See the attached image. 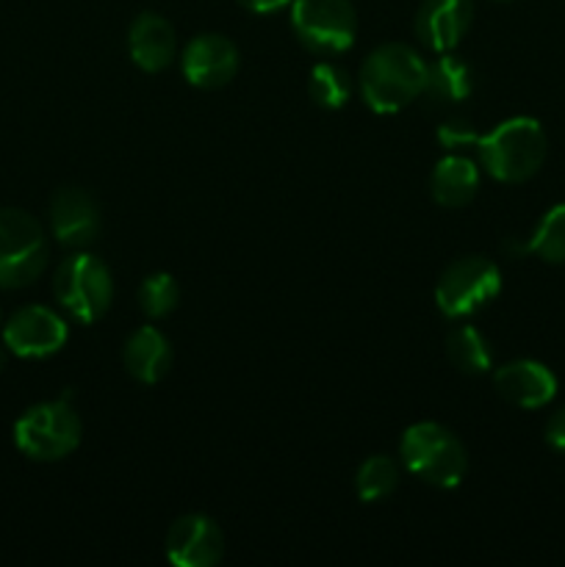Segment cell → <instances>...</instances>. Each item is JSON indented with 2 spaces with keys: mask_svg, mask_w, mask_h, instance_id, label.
Here are the masks:
<instances>
[{
  "mask_svg": "<svg viewBox=\"0 0 565 567\" xmlns=\"http://www.w3.org/2000/svg\"><path fill=\"white\" fill-rule=\"evenodd\" d=\"M127 50L138 70L153 72V75L164 72L175 61V28L166 17L155 14V11H142L133 17L131 28H127Z\"/></svg>",
  "mask_w": 565,
  "mask_h": 567,
  "instance_id": "cell-15",
  "label": "cell"
},
{
  "mask_svg": "<svg viewBox=\"0 0 565 567\" xmlns=\"http://www.w3.org/2000/svg\"><path fill=\"white\" fill-rule=\"evenodd\" d=\"M242 53L225 33H199L183 48L181 70L197 89H219L236 78Z\"/></svg>",
  "mask_w": 565,
  "mask_h": 567,
  "instance_id": "cell-11",
  "label": "cell"
},
{
  "mask_svg": "<svg viewBox=\"0 0 565 567\" xmlns=\"http://www.w3.org/2000/svg\"><path fill=\"white\" fill-rule=\"evenodd\" d=\"M308 94L319 109L338 111L349 103V97H352V78H349V72L343 70L341 64L319 61V64L310 70Z\"/></svg>",
  "mask_w": 565,
  "mask_h": 567,
  "instance_id": "cell-20",
  "label": "cell"
},
{
  "mask_svg": "<svg viewBox=\"0 0 565 567\" xmlns=\"http://www.w3.org/2000/svg\"><path fill=\"white\" fill-rule=\"evenodd\" d=\"M50 260V244L37 216L0 208V288H25L39 280Z\"/></svg>",
  "mask_w": 565,
  "mask_h": 567,
  "instance_id": "cell-5",
  "label": "cell"
},
{
  "mask_svg": "<svg viewBox=\"0 0 565 567\" xmlns=\"http://www.w3.org/2000/svg\"><path fill=\"white\" fill-rule=\"evenodd\" d=\"M476 86L474 66L452 53H441L432 64H427L424 97L432 103H460L471 97Z\"/></svg>",
  "mask_w": 565,
  "mask_h": 567,
  "instance_id": "cell-18",
  "label": "cell"
},
{
  "mask_svg": "<svg viewBox=\"0 0 565 567\" xmlns=\"http://www.w3.org/2000/svg\"><path fill=\"white\" fill-rule=\"evenodd\" d=\"M476 138L480 136H476L474 127H471L465 120H449L438 127V142H441L446 150L469 147V144H476Z\"/></svg>",
  "mask_w": 565,
  "mask_h": 567,
  "instance_id": "cell-24",
  "label": "cell"
},
{
  "mask_svg": "<svg viewBox=\"0 0 565 567\" xmlns=\"http://www.w3.org/2000/svg\"><path fill=\"white\" fill-rule=\"evenodd\" d=\"M55 302L75 321L92 324L114 302V277L100 258L75 252L61 260L53 277Z\"/></svg>",
  "mask_w": 565,
  "mask_h": 567,
  "instance_id": "cell-6",
  "label": "cell"
},
{
  "mask_svg": "<svg viewBox=\"0 0 565 567\" xmlns=\"http://www.w3.org/2000/svg\"><path fill=\"white\" fill-rule=\"evenodd\" d=\"M480 188V169L465 155H446L438 161L430 175V194L443 208H463L476 197Z\"/></svg>",
  "mask_w": 565,
  "mask_h": 567,
  "instance_id": "cell-17",
  "label": "cell"
},
{
  "mask_svg": "<svg viewBox=\"0 0 565 567\" xmlns=\"http://www.w3.org/2000/svg\"><path fill=\"white\" fill-rule=\"evenodd\" d=\"M446 358L463 374H485L493 369V349L476 327L458 324L446 338Z\"/></svg>",
  "mask_w": 565,
  "mask_h": 567,
  "instance_id": "cell-19",
  "label": "cell"
},
{
  "mask_svg": "<svg viewBox=\"0 0 565 567\" xmlns=\"http://www.w3.org/2000/svg\"><path fill=\"white\" fill-rule=\"evenodd\" d=\"M493 382L504 402L524 410L546 408L557 396V377L537 360H510L496 369Z\"/></svg>",
  "mask_w": 565,
  "mask_h": 567,
  "instance_id": "cell-14",
  "label": "cell"
},
{
  "mask_svg": "<svg viewBox=\"0 0 565 567\" xmlns=\"http://www.w3.org/2000/svg\"><path fill=\"white\" fill-rule=\"evenodd\" d=\"M474 22V0H421L415 33L432 53H449Z\"/></svg>",
  "mask_w": 565,
  "mask_h": 567,
  "instance_id": "cell-13",
  "label": "cell"
},
{
  "mask_svg": "<svg viewBox=\"0 0 565 567\" xmlns=\"http://www.w3.org/2000/svg\"><path fill=\"white\" fill-rule=\"evenodd\" d=\"M526 252L537 255L546 264H565V203L554 205L543 216L537 230L526 241Z\"/></svg>",
  "mask_w": 565,
  "mask_h": 567,
  "instance_id": "cell-22",
  "label": "cell"
},
{
  "mask_svg": "<svg viewBox=\"0 0 565 567\" xmlns=\"http://www.w3.org/2000/svg\"><path fill=\"white\" fill-rule=\"evenodd\" d=\"M242 9L253 11V14H271V11H280L286 6H291L294 0H236Z\"/></svg>",
  "mask_w": 565,
  "mask_h": 567,
  "instance_id": "cell-26",
  "label": "cell"
},
{
  "mask_svg": "<svg viewBox=\"0 0 565 567\" xmlns=\"http://www.w3.org/2000/svg\"><path fill=\"white\" fill-rule=\"evenodd\" d=\"M546 443L554 449V452L565 454V408H559L557 413L548 419L546 424Z\"/></svg>",
  "mask_w": 565,
  "mask_h": 567,
  "instance_id": "cell-25",
  "label": "cell"
},
{
  "mask_svg": "<svg viewBox=\"0 0 565 567\" xmlns=\"http://www.w3.org/2000/svg\"><path fill=\"white\" fill-rule=\"evenodd\" d=\"M399 485V465L388 454H374L360 463L358 474H355V491L363 502H382L391 496Z\"/></svg>",
  "mask_w": 565,
  "mask_h": 567,
  "instance_id": "cell-21",
  "label": "cell"
},
{
  "mask_svg": "<svg viewBox=\"0 0 565 567\" xmlns=\"http://www.w3.org/2000/svg\"><path fill=\"white\" fill-rule=\"evenodd\" d=\"M291 28L316 55H338L358 37V14L349 0H294Z\"/></svg>",
  "mask_w": 565,
  "mask_h": 567,
  "instance_id": "cell-8",
  "label": "cell"
},
{
  "mask_svg": "<svg viewBox=\"0 0 565 567\" xmlns=\"http://www.w3.org/2000/svg\"><path fill=\"white\" fill-rule=\"evenodd\" d=\"M399 457L413 476L432 487H458L469 471V452L449 426L438 421H419L408 426L399 441Z\"/></svg>",
  "mask_w": 565,
  "mask_h": 567,
  "instance_id": "cell-3",
  "label": "cell"
},
{
  "mask_svg": "<svg viewBox=\"0 0 565 567\" xmlns=\"http://www.w3.org/2000/svg\"><path fill=\"white\" fill-rule=\"evenodd\" d=\"M81 419L72 408V393L28 408L14 424V443L25 457L55 463L72 454L81 443Z\"/></svg>",
  "mask_w": 565,
  "mask_h": 567,
  "instance_id": "cell-4",
  "label": "cell"
},
{
  "mask_svg": "<svg viewBox=\"0 0 565 567\" xmlns=\"http://www.w3.org/2000/svg\"><path fill=\"white\" fill-rule=\"evenodd\" d=\"M181 302V286L166 271L147 275L138 286V308L147 319H166Z\"/></svg>",
  "mask_w": 565,
  "mask_h": 567,
  "instance_id": "cell-23",
  "label": "cell"
},
{
  "mask_svg": "<svg viewBox=\"0 0 565 567\" xmlns=\"http://www.w3.org/2000/svg\"><path fill=\"white\" fill-rule=\"evenodd\" d=\"M225 554V535L210 515L186 513L166 532V559L177 567H214Z\"/></svg>",
  "mask_w": 565,
  "mask_h": 567,
  "instance_id": "cell-10",
  "label": "cell"
},
{
  "mask_svg": "<svg viewBox=\"0 0 565 567\" xmlns=\"http://www.w3.org/2000/svg\"><path fill=\"white\" fill-rule=\"evenodd\" d=\"M476 153L493 181L524 183L537 175L548 153L546 133L532 116H513L476 138Z\"/></svg>",
  "mask_w": 565,
  "mask_h": 567,
  "instance_id": "cell-2",
  "label": "cell"
},
{
  "mask_svg": "<svg viewBox=\"0 0 565 567\" xmlns=\"http://www.w3.org/2000/svg\"><path fill=\"white\" fill-rule=\"evenodd\" d=\"M502 291V271L491 258L482 255H465L452 260L441 271L435 286V302L449 319L474 316L476 310L487 308Z\"/></svg>",
  "mask_w": 565,
  "mask_h": 567,
  "instance_id": "cell-7",
  "label": "cell"
},
{
  "mask_svg": "<svg viewBox=\"0 0 565 567\" xmlns=\"http://www.w3.org/2000/svg\"><path fill=\"white\" fill-rule=\"evenodd\" d=\"M358 86L371 111L397 114L424 94L427 61L410 44L386 42L366 55Z\"/></svg>",
  "mask_w": 565,
  "mask_h": 567,
  "instance_id": "cell-1",
  "label": "cell"
},
{
  "mask_svg": "<svg viewBox=\"0 0 565 567\" xmlns=\"http://www.w3.org/2000/svg\"><path fill=\"white\" fill-rule=\"evenodd\" d=\"M499 3H507V0H499Z\"/></svg>",
  "mask_w": 565,
  "mask_h": 567,
  "instance_id": "cell-27",
  "label": "cell"
},
{
  "mask_svg": "<svg viewBox=\"0 0 565 567\" xmlns=\"http://www.w3.org/2000/svg\"><path fill=\"white\" fill-rule=\"evenodd\" d=\"M66 321L44 305H25L9 316L3 343L17 358H48L66 343Z\"/></svg>",
  "mask_w": 565,
  "mask_h": 567,
  "instance_id": "cell-9",
  "label": "cell"
},
{
  "mask_svg": "<svg viewBox=\"0 0 565 567\" xmlns=\"http://www.w3.org/2000/svg\"><path fill=\"white\" fill-rule=\"evenodd\" d=\"M122 360H125L127 374L142 385H155L164 380L172 371V343L158 327L144 324L127 336L125 349H122Z\"/></svg>",
  "mask_w": 565,
  "mask_h": 567,
  "instance_id": "cell-16",
  "label": "cell"
},
{
  "mask_svg": "<svg viewBox=\"0 0 565 567\" xmlns=\"http://www.w3.org/2000/svg\"><path fill=\"white\" fill-rule=\"evenodd\" d=\"M50 230L66 249H86L100 236L97 199L83 188H59L50 199Z\"/></svg>",
  "mask_w": 565,
  "mask_h": 567,
  "instance_id": "cell-12",
  "label": "cell"
}]
</instances>
